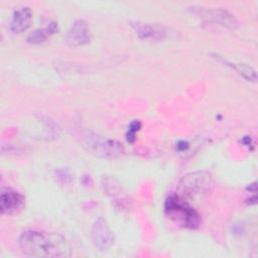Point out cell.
Listing matches in <instances>:
<instances>
[{
  "label": "cell",
  "instance_id": "6da1fadb",
  "mask_svg": "<svg viewBox=\"0 0 258 258\" xmlns=\"http://www.w3.org/2000/svg\"><path fill=\"white\" fill-rule=\"evenodd\" d=\"M22 252L31 257H62L70 251L66 239L57 233L24 231L18 240Z\"/></svg>",
  "mask_w": 258,
  "mask_h": 258
},
{
  "label": "cell",
  "instance_id": "7a4b0ae2",
  "mask_svg": "<svg viewBox=\"0 0 258 258\" xmlns=\"http://www.w3.org/2000/svg\"><path fill=\"white\" fill-rule=\"evenodd\" d=\"M165 213L173 219H178L182 226L195 229L201 224V218L194 208H191L179 195L170 196L164 205Z\"/></svg>",
  "mask_w": 258,
  "mask_h": 258
},
{
  "label": "cell",
  "instance_id": "3957f363",
  "mask_svg": "<svg viewBox=\"0 0 258 258\" xmlns=\"http://www.w3.org/2000/svg\"><path fill=\"white\" fill-rule=\"evenodd\" d=\"M214 179L207 171L190 172L179 181L177 190L180 197H201L209 194L214 187Z\"/></svg>",
  "mask_w": 258,
  "mask_h": 258
},
{
  "label": "cell",
  "instance_id": "277c9868",
  "mask_svg": "<svg viewBox=\"0 0 258 258\" xmlns=\"http://www.w3.org/2000/svg\"><path fill=\"white\" fill-rule=\"evenodd\" d=\"M86 146L94 155L107 159L117 158L124 152V146L118 140L105 138L96 134H90L86 138Z\"/></svg>",
  "mask_w": 258,
  "mask_h": 258
},
{
  "label": "cell",
  "instance_id": "5b68a950",
  "mask_svg": "<svg viewBox=\"0 0 258 258\" xmlns=\"http://www.w3.org/2000/svg\"><path fill=\"white\" fill-rule=\"evenodd\" d=\"M191 11L208 21L230 29H236L239 26V22L236 17L223 8H205L194 6L191 7Z\"/></svg>",
  "mask_w": 258,
  "mask_h": 258
},
{
  "label": "cell",
  "instance_id": "8992f818",
  "mask_svg": "<svg viewBox=\"0 0 258 258\" xmlns=\"http://www.w3.org/2000/svg\"><path fill=\"white\" fill-rule=\"evenodd\" d=\"M91 238L93 244L99 251H107L114 244V235L103 218H98L93 223Z\"/></svg>",
  "mask_w": 258,
  "mask_h": 258
},
{
  "label": "cell",
  "instance_id": "52a82bcc",
  "mask_svg": "<svg viewBox=\"0 0 258 258\" xmlns=\"http://www.w3.org/2000/svg\"><path fill=\"white\" fill-rule=\"evenodd\" d=\"M25 206L24 197L13 189L3 190L0 196V211L3 215H16Z\"/></svg>",
  "mask_w": 258,
  "mask_h": 258
},
{
  "label": "cell",
  "instance_id": "ba28073f",
  "mask_svg": "<svg viewBox=\"0 0 258 258\" xmlns=\"http://www.w3.org/2000/svg\"><path fill=\"white\" fill-rule=\"evenodd\" d=\"M67 42L70 46H82L90 42L91 30L88 23L83 19L76 20L67 33Z\"/></svg>",
  "mask_w": 258,
  "mask_h": 258
},
{
  "label": "cell",
  "instance_id": "9c48e42d",
  "mask_svg": "<svg viewBox=\"0 0 258 258\" xmlns=\"http://www.w3.org/2000/svg\"><path fill=\"white\" fill-rule=\"evenodd\" d=\"M136 33L141 39L147 40H161L166 35V30L163 26L153 23L144 22H132Z\"/></svg>",
  "mask_w": 258,
  "mask_h": 258
},
{
  "label": "cell",
  "instance_id": "30bf717a",
  "mask_svg": "<svg viewBox=\"0 0 258 258\" xmlns=\"http://www.w3.org/2000/svg\"><path fill=\"white\" fill-rule=\"evenodd\" d=\"M32 19V11L29 7L24 6L20 9L14 11L11 22H10V30L13 33H20L26 30Z\"/></svg>",
  "mask_w": 258,
  "mask_h": 258
},
{
  "label": "cell",
  "instance_id": "8fae6325",
  "mask_svg": "<svg viewBox=\"0 0 258 258\" xmlns=\"http://www.w3.org/2000/svg\"><path fill=\"white\" fill-rule=\"evenodd\" d=\"M212 57L215 58L217 61H220V62H223L225 63L226 66L232 68L233 70H235L239 75H241L242 77H244L247 81L249 82H256L257 80V75H256V71L246 64V63H237V62H231L229 60H226L224 57H222L221 55L219 54H216V53H211Z\"/></svg>",
  "mask_w": 258,
  "mask_h": 258
},
{
  "label": "cell",
  "instance_id": "7c38bea8",
  "mask_svg": "<svg viewBox=\"0 0 258 258\" xmlns=\"http://www.w3.org/2000/svg\"><path fill=\"white\" fill-rule=\"evenodd\" d=\"M47 35H48V33H47L45 28L44 29H36L28 35L27 41L29 43H33V44L41 43L46 39Z\"/></svg>",
  "mask_w": 258,
  "mask_h": 258
},
{
  "label": "cell",
  "instance_id": "4fadbf2b",
  "mask_svg": "<svg viewBox=\"0 0 258 258\" xmlns=\"http://www.w3.org/2000/svg\"><path fill=\"white\" fill-rule=\"evenodd\" d=\"M141 128V123L138 120H134L131 122L129 126V130L127 132V140L128 142H133L135 140V134L137 131H139Z\"/></svg>",
  "mask_w": 258,
  "mask_h": 258
},
{
  "label": "cell",
  "instance_id": "5bb4252c",
  "mask_svg": "<svg viewBox=\"0 0 258 258\" xmlns=\"http://www.w3.org/2000/svg\"><path fill=\"white\" fill-rule=\"evenodd\" d=\"M56 177L59 181H61L62 183H68L71 180V176L68 170L64 169H57L56 171Z\"/></svg>",
  "mask_w": 258,
  "mask_h": 258
},
{
  "label": "cell",
  "instance_id": "9a60e30c",
  "mask_svg": "<svg viewBox=\"0 0 258 258\" xmlns=\"http://www.w3.org/2000/svg\"><path fill=\"white\" fill-rule=\"evenodd\" d=\"M187 147H188V143L185 141H179L177 143V149H179V150H184Z\"/></svg>",
  "mask_w": 258,
  "mask_h": 258
},
{
  "label": "cell",
  "instance_id": "2e32d148",
  "mask_svg": "<svg viewBox=\"0 0 258 258\" xmlns=\"http://www.w3.org/2000/svg\"><path fill=\"white\" fill-rule=\"evenodd\" d=\"M256 188H257V185H256V182H253L252 184H250V186L248 187V189H250V190H252V191H256Z\"/></svg>",
  "mask_w": 258,
  "mask_h": 258
}]
</instances>
